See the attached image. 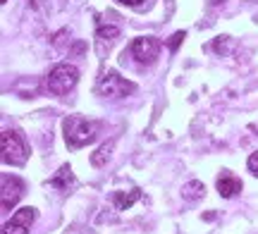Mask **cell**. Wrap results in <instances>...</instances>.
<instances>
[{
  "label": "cell",
  "instance_id": "obj_1",
  "mask_svg": "<svg viewBox=\"0 0 258 234\" xmlns=\"http://www.w3.org/2000/svg\"><path fill=\"white\" fill-rule=\"evenodd\" d=\"M62 131H64V143L70 148H84V146L96 141L98 124L84 120V117H77V115H70V117L62 120Z\"/></svg>",
  "mask_w": 258,
  "mask_h": 234
},
{
  "label": "cell",
  "instance_id": "obj_2",
  "mask_svg": "<svg viewBox=\"0 0 258 234\" xmlns=\"http://www.w3.org/2000/svg\"><path fill=\"white\" fill-rule=\"evenodd\" d=\"M77 82H79V69L74 65L62 62V65H55L50 69V74L46 79V89L53 96H64L77 86Z\"/></svg>",
  "mask_w": 258,
  "mask_h": 234
},
{
  "label": "cell",
  "instance_id": "obj_3",
  "mask_svg": "<svg viewBox=\"0 0 258 234\" xmlns=\"http://www.w3.org/2000/svg\"><path fill=\"white\" fill-rule=\"evenodd\" d=\"M0 143H3V163L5 165H24L29 160V148H27V141L19 131L5 129L3 136H0Z\"/></svg>",
  "mask_w": 258,
  "mask_h": 234
},
{
  "label": "cell",
  "instance_id": "obj_4",
  "mask_svg": "<svg viewBox=\"0 0 258 234\" xmlns=\"http://www.w3.org/2000/svg\"><path fill=\"white\" fill-rule=\"evenodd\" d=\"M132 57L141 62V65H153L156 57L160 55V41L156 36H139L132 43Z\"/></svg>",
  "mask_w": 258,
  "mask_h": 234
},
{
  "label": "cell",
  "instance_id": "obj_5",
  "mask_svg": "<svg viewBox=\"0 0 258 234\" xmlns=\"http://www.w3.org/2000/svg\"><path fill=\"white\" fill-rule=\"evenodd\" d=\"M137 86L127 82V79H122L117 72H108V74L101 76V82H98V94L105 96V98H122V96L132 94Z\"/></svg>",
  "mask_w": 258,
  "mask_h": 234
},
{
  "label": "cell",
  "instance_id": "obj_6",
  "mask_svg": "<svg viewBox=\"0 0 258 234\" xmlns=\"http://www.w3.org/2000/svg\"><path fill=\"white\" fill-rule=\"evenodd\" d=\"M22 196H24V182L19 177H12V175H3V191H0L3 210H12Z\"/></svg>",
  "mask_w": 258,
  "mask_h": 234
},
{
  "label": "cell",
  "instance_id": "obj_7",
  "mask_svg": "<svg viewBox=\"0 0 258 234\" xmlns=\"http://www.w3.org/2000/svg\"><path fill=\"white\" fill-rule=\"evenodd\" d=\"M36 215H38L36 208H31V206L22 208V210H17V213L12 215V220H8V222L3 225V234H29Z\"/></svg>",
  "mask_w": 258,
  "mask_h": 234
},
{
  "label": "cell",
  "instance_id": "obj_8",
  "mask_svg": "<svg viewBox=\"0 0 258 234\" xmlns=\"http://www.w3.org/2000/svg\"><path fill=\"white\" fill-rule=\"evenodd\" d=\"M218 191L222 198H234L241 191V179L234 177L227 170H222V175L218 177Z\"/></svg>",
  "mask_w": 258,
  "mask_h": 234
},
{
  "label": "cell",
  "instance_id": "obj_9",
  "mask_svg": "<svg viewBox=\"0 0 258 234\" xmlns=\"http://www.w3.org/2000/svg\"><path fill=\"white\" fill-rule=\"evenodd\" d=\"M50 187L57 189V191H62V194H67V191L74 187L72 168H70V165H62V168L57 170L55 177H50Z\"/></svg>",
  "mask_w": 258,
  "mask_h": 234
},
{
  "label": "cell",
  "instance_id": "obj_10",
  "mask_svg": "<svg viewBox=\"0 0 258 234\" xmlns=\"http://www.w3.org/2000/svg\"><path fill=\"white\" fill-rule=\"evenodd\" d=\"M139 198H141V191L139 189H132V191H115L112 194V206L115 210H127L137 203Z\"/></svg>",
  "mask_w": 258,
  "mask_h": 234
},
{
  "label": "cell",
  "instance_id": "obj_11",
  "mask_svg": "<svg viewBox=\"0 0 258 234\" xmlns=\"http://www.w3.org/2000/svg\"><path fill=\"white\" fill-rule=\"evenodd\" d=\"M203 194H206V187H203L201 182H196V179L186 182L184 189H182V196L189 198V201H194V198H201Z\"/></svg>",
  "mask_w": 258,
  "mask_h": 234
},
{
  "label": "cell",
  "instance_id": "obj_12",
  "mask_svg": "<svg viewBox=\"0 0 258 234\" xmlns=\"http://www.w3.org/2000/svg\"><path fill=\"white\" fill-rule=\"evenodd\" d=\"M110 150H112V143H103L101 148H98L91 155V165H96V168H103V165L110 160Z\"/></svg>",
  "mask_w": 258,
  "mask_h": 234
},
{
  "label": "cell",
  "instance_id": "obj_13",
  "mask_svg": "<svg viewBox=\"0 0 258 234\" xmlns=\"http://www.w3.org/2000/svg\"><path fill=\"white\" fill-rule=\"evenodd\" d=\"M120 36V29L117 27H98V41H108V46H110L115 38Z\"/></svg>",
  "mask_w": 258,
  "mask_h": 234
},
{
  "label": "cell",
  "instance_id": "obj_14",
  "mask_svg": "<svg viewBox=\"0 0 258 234\" xmlns=\"http://www.w3.org/2000/svg\"><path fill=\"white\" fill-rule=\"evenodd\" d=\"M246 168H249V172L253 175V177H258V150L249 155V163H246Z\"/></svg>",
  "mask_w": 258,
  "mask_h": 234
},
{
  "label": "cell",
  "instance_id": "obj_15",
  "mask_svg": "<svg viewBox=\"0 0 258 234\" xmlns=\"http://www.w3.org/2000/svg\"><path fill=\"white\" fill-rule=\"evenodd\" d=\"M184 38H186V34H184V31H177L175 36L170 38V43H167V46H170V50H177V48H179V43H182Z\"/></svg>",
  "mask_w": 258,
  "mask_h": 234
},
{
  "label": "cell",
  "instance_id": "obj_16",
  "mask_svg": "<svg viewBox=\"0 0 258 234\" xmlns=\"http://www.w3.org/2000/svg\"><path fill=\"white\" fill-rule=\"evenodd\" d=\"M120 3H122V5H129V8H139L144 0H120Z\"/></svg>",
  "mask_w": 258,
  "mask_h": 234
},
{
  "label": "cell",
  "instance_id": "obj_17",
  "mask_svg": "<svg viewBox=\"0 0 258 234\" xmlns=\"http://www.w3.org/2000/svg\"><path fill=\"white\" fill-rule=\"evenodd\" d=\"M220 3H225V0H213V5H220Z\"/></svg>",
  "mask_w": 258,
  "mask_h": 234
},
{
  "label": "cell",
  "instance_id": "obj_18",
  "mask_svg": "<svg viewBox=\"0 0 258 234\" xmlns=\"http://www.w3.org/2000/svg\"><path fill=\"white\" fill-rule=\"evenodd\" d=\"M0 3H5V0H0Z\"/></svg>",
  "mask_w": 258,
  "mask_h": 234
}]
</instances>
